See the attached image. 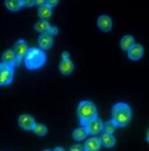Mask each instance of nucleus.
<instances>
[{
	"mask_svg": "<svg viewBox=\"0 0 149 151\" xmlns=\"http://www.w3.org/2000/svg\"><path fill=\"white\" fill-rule=\"evenodd\" d=\"M77 115H78L79 122L85 125L86 122L92 121L98 116V110L96 105L91 103V101H81L77 107Z\"/></svg>",
	"mask_w": 149,
	"mask_h": 151,
	"instance_id": "3",
	"label": "nucleus"
},
{
	"mask_svg": "<svg viewBox=\"0 0 149 151\" xmlns=\"http://www.w3.org/2000/svg\"><path fill=\"white\" fill-rule=\"evenodd\" d=\"M134 43H135V42H134V37L131 36V35H126V36H123V39H121L120 47L123 49V50L128 51V50H130V47L132 46Z\"/></svg>",
	"mask_w": 149,
	"mask_h": 151,
	"instance_id": "17",
	"label": "nucleus"
},
{
	"mask_svg": "<svg viewBox=\"0 0 149 151\" xmlns=\"http://www.w3.org/2000/svg\"><path fill=\"white\" fill-rule=\"evenodd\" d=\"M38 15H39V18L42 19V21H47V19L52 17V7H49L47 4L39 7V10H38Z\"/></svg>",
	"mask_w": 149,
	"mask_h": 151,
	"instance_id": "15",
	"label": "nucleus"
},
{
	"mask_svg": "<svg viewBox=\"0 0 149 151\" xmlns=\"http://www.w3.org/2000/svg\"><path fill=\"white\" fill-rule=\"evenodd\" d=\"M53 151H65V150L63 148V147H56V148H55Z\"/></svg>",
	"mask_w": 149,
	"mask_h": 151,
	"instance_id": "29",
	"label": "nucleus"
},
{
	"mask_svg": "<svg viewBox=\"0 0 149 151\" xmlns=\"http://www.w3.org/2000/svg\"><path fill=\"white\" fill-rule=\"evenodd\" d=\"M46 63L45 51L41 49H29L27 55L24 57V65L28 69H39Z\"/></svg>",
	"mask_w": 149,
	"mask_h": 151,
	"instance_id": "2",
	"label": "nucleus"
},
{
	"mask_svg": "<svg viewBox=\"0 0 149 151\" xmlns=\"http://www.w3.org/2000/svg\"><path fill=\"white\" fill-rule=\"evenodd\" d=\"M32 130H33L35 134H38V136H46L47 134V128L45 126V125H42V124H36Z\"/></svg>",
	"mask_w": 149,
	"mask_h": 151,
	"instance_id": "20",
	"label": "nucleus"
},
{
	"mask_svg": "<svg viewBox=\"0 0 149 151\" xmlns=\"http://www.w3.org/2000/svg\"><path fill=\"white\" fill-rule=\"evenodd\" d=\"M100 143H102L103 147H107V148H112L116 144V139L112 133H103L102 137H100Z\"/></svg>",
	"mask_w": 149,
	"mask_h": 151,
	"instance_id": "14",
	"label": "nucleus"
},
{
	"mask_svg": "<svg viewBox=\"0 0 149 151\" xmlns=\"http://www.w3.org/2000/svg\"><path fill=\"white\" fill-rule=\"evenodd\" d=\"M86 136H88V133H86L85 128H77L73 132V137H74L75 142H82L86 139Z\"/></svg>",
	"mask_w": 149,
	"mask_h": 151,
	"instance_id": "18",
	"label": "nucleus"
},
{
	"mask_svg": "<svg viewBox=\"0 0 149 151\" xmlns=\"http://www.w3.org/2000/svg\"><path fill=\"white\" fill-rule=\"evenodd\" d=\"M33 4H35V0H23L24 7H32Z\"/></svg>",
	"mask_w": 149,
	"mask_h": 151,
	"instance_id": "23",
	"label": "nucleus"
},
{
	"mask_svg": "<svg viewBox=\"0 0 149 151\" xmlns=\"http://www.w3.org/2000/svg\"><path fill=\"white\" fill-rule=\"evenodd\" d=\"M70 151H84V147L79 146V144H74L70 147Z\"/></svg>",
	"mask_w": 149,
	"mask_h": 151,
	"instance_id": "25",
	"label": "nucleus"
},
{
	"mask_svg": "<svg viewBox=\"0 0 149 151\" xmlns=\"http://www.w3.org/2000/svg\"><path fill=\"white\" fill-rule=\"evenodd\" d=\"M45 151H52V150H45Z\"/></svg>",
	"mask_w": 149,
	"mask_h": 151,
	"instance_id": "31",
	"label": "nucleus"
},
{
	"mask_svg": "<svg viewBox=\"0 0 149 151\" xmlns=\"http://www.w3.org/2000/svg\"><path fill=\"white\" fill-rule=\"evenodd\" d=\"M59 71H60L61 75H65V76L73 73V71H74L73 61H71V60H61L60 65H59Z\"/></svg>",
	"mask_w": 149,
	"mask_h": 151,
	"instance_id": "12",
	"label": "nucleus"
},
{
	"mask_svg": "<svg viewBox=\"0 0 149 151\" xmlns=\"http://www.w3.org/2000/svg\"><path fill=\"white\" fill-rule=\"evenodd\" d=\"M98 27L102 32H109V31H112V28H113L112 18L107 17V15H100L98 18Z\"/></svg>",
	"mask_w": 149,
	"mask_h": 151,
	"instance_id": "8",
	"label": "nucleus"
},
{
	"mask_svg": "<svg viewBox=\"0 0 149 151\" xmlns=\"http://www.w3.org/2000/svg\"><path fill=\"white\" fill-rule=\"evenodd\" d=\"M112 115H113V122L116 126H127L130 124L131 118H132V112H131L130 105L126 103H117L114 104L112 110Z\"/></svg>",
	"mask_w": 149,
	"mask_h": 151,
	"instance_id": "1",
	"label": "nucleus"
},
{
	"mask_svg": "<svg viewBox=\"0 0 149 151\" xmlns=\"http://www.w3.org/2000/svg\"><path fill=\"white\" fill-rule=\"evenodd\" d=\"M13 76H14V71L13 67L6 64H0V86H7L13 82Z\"/></svg>",
	"mask_w": 149,
	"mask_h": 151,
	"instance_id": "4",
	"label": "nucleus"
},
{
	"mask_svg": "<svg viewBox=\"0 0 149 151\" xmlns=\"http://www.w3.org/2000/svg\"><path fill=\"white\" fill-rule=\"evenodd\" d=\"M47 33H49V35H52V36H55V35H57V33H59V28L50 27V28H49V31H47Z\"/></svg>",
	"mask_w": 149,
	"mask_h": 151,
	"instance_id": "22",
	"label": "nucleus"
},
{
	"mask_svg": "<svg viewBox=\"0 0 149 151\" xmlns=\"http://www.w3.org/2000/svg\"><path fill=\"white\" fill-rule=\"evenodd\" d=\"M49 28H50V24L47 22V21H39V22L35 24V31L36 32H41V35L42 33H47V31H49Z\"/></svg>",
	"mask_w": 149,
	"mask_h": 151,
	"instance_id": "19",
	"label": "nucleus"
},
{
	"mask_svg": "<svg viewBox=\"0 0 149 151\" xmlns=\"http://www.w3.org/2000/svg\"><path fill=\"white\" fill-rule=\"evenodd\" d=\"M18 125H20V128H23L24 130H32V129L35 128L36 122H35L33 116L24 114V115H20L18 116Z\"/></svg>",
	"mask_w": 149,
	"mask_h": 151,
	"instance_id": "6",
	"label": "nucleus"
},
{
	"mask_svg": "<svg viewBox=\"0 0 149 151\" xmlns=\"http://www.w3.org/2000/svg\"><path fill=\"white\" fill-rule=\"evenodd\" d=\"M35 4L39 6V7H42V6L46 4V0H35Z\"/></svg>",
	"mask_w": 149,
	"mask_h": 151,
	"instance_id": "26",
	"label": "nucleus"
},
{
	"mask_svg": "<svg viewBox=\"0 0 149 151\" xmlns=\"http://www.w3.org/2000/svg\"><path fill=\"white\" fill-rule=\"evenodd\" d=\"M13 50H14L15 55L18 57V58L23 60L25 55H27V53H28V46H27V43L24 40H18L17 43L14 45V47H13Z\"/></svg>",
	"mask_w": 149,
	"mask_h": 151,
	"instance_id": "9",
	"label": "nucleus"
},
{
	"mask_svg": "<svg viewBox=\"0 0 149 151\" xmlns=\"http://www.w3.org/2000/svg\"><path fill=\"white\" fill-rule=\"evenodd\" d=\"M146 142L149 143V130H148V133H146Z\"/></svg>",
	"mask_w": 149,
	"mask_h": 151,
	"instance_id": "30",
	"label": "nucleus"
},
{
	"mask_svg": "<svg viewBox=\"0 0 149 151\" xmlns=\"http://www.w3.org/2000/svg\"><path fill=\"white\" fill-rule=\"evenodd\" d=\"M4 6L7 10L15 13V11H18V10L23 7V0H6Z\"/></svg>",
	"mask_w": 149,
	"mask_h": 151,
	"instance_id": "16",
	"label": "nucleus"
},
{
	"mask_svg": "<svg viewBox=\"0 0 149 151\" xmlns=\"http://www.w3.org/2000/svg\"><path fill=\"white\" fill-rule=\"evenodd\" d=\"M46 4L53 9V7H56V6L59 4V0H46Z\"/></svg>",
	"mask_w": 149,
	"mask_h": 151,
	"instance_id": "24",
	"label": "nucleus"
},
{
	"mask_svg": "<svg viewBox=\"0 0 149 151\" xmlns=\"http://www.w3.org/2000/svg\"><path fill=\"white\" fill-rule=\"evenodd\" d=\"M38 45H39V49L41 50H49L52 46H53V37L49 33H42L39 39H38Z\"/></svg>",
	"mask_w": 149,
	"mask_h": 151,
	"instance_id": "7",
	"label": "nucleus"
},
{
	"mask_svg": "<svg viewBox=\"0 0 149 151\" xmlns=\"http://www.w3.org/2000/svg\"><path fill=\"white\" fill-rule=\"evenodd\" d=\"M116 125H114V122L113 121H107L106 124H103V132L105 133H112L113 134V132L116 130Z\"/></svg>",
	"mask_w": 149,
	"mask_h": 151,
	"instance_id": "21",
	"label": "nucleus"
},
{
	"mask_svg": "<svg viewBox=\"0 0 149 151\" xmlns=\"http://www.w3.org/2000/svg\"><path fill=\"white\" fill-rule=\"evenodd\" d=\"M102 147V143H100V139L98 137H91L89 140H86V143L84 144V150L85 151H99Z\"/></svg>",
	"mask_w": 149,
	"mask_h": 151,
	"instance_id": "10",
	"label": "nucleus"
},
{
	"mask_svg": "<svg viewBox=\"0 0 149 151\" xmlns=\"http://www.w3.org/2000/svg\"><path fill=\"white\" fill-rule=\"evenodd\" d=\"M15 58H17V55H15L14 50H6L4 53H3V55H1V63H3V64H6V65L13 67Z\"/></svg>",
	"mask_w": 149,
	"mask_h": 151,
	"instance_id": "13",
	"label": "nucleus"
},
{
	"mask_svg": "<svg viewBox=\"0 0 149 151\" xmlns=\"http://www.w3.org/2000/svg\"><path fill=\"white\" fill-rule=\"evenodd\" d=\"M20 63H21V58H18V57H17V58H15V61H14V64H13V67H17Z\"/></svg>",
	"mask_w": 149,
	"mask_h": 151,
	"instance_id": "28",
	"label": "nucleus"
},
{
	"mask_svg": "<svg viewBox=\"0 0 149 151\" xmlns=\"http://www.w3.org/2000/svg\"><path fill=\"white\" fill-rule=\"evenodd\" d=\"M63 60H70V53H68V51H64V53H63Z\"/></svg>",
	"mask_w": 149,
	"mask_h": 151,
	"instance_id": "27",
	"label": "nucleus"
},
{
	"mask_svg": "<svg viewBox=\"0 0 149 151\" xmlns=\"http://www.w3.org/2000/svg\"><path fill=\"white\" fill-rule=\"evenodd\" d=\"M84 126H85L86 133H88V134H92V136H96V134H99L100 132H103V122L98 116L95 119H92V121L86 122Z\"/></svg>",
	"mask_w": 149,
	"mask_h": 151,
	"instance_id": "5",
	"label": "nucleus"
},
{
	"mask_svg": "<svg viewBox=\"0 0 149 151\" xmlns=\"http://www.w3.org/2000/svg\"><path fill=\"white\" fill-rule=\"evenodd\" d=\"M142 55H144V47L141 46V45H135L134 43V45L130 47V50H128V57H130V60L137 61V60H140Z\"/></svg>",
	"mask_w": 149,
	"mask_h": 151,
	"instance_id": "11",
	"label": "nucleus"
}]
</instances>
